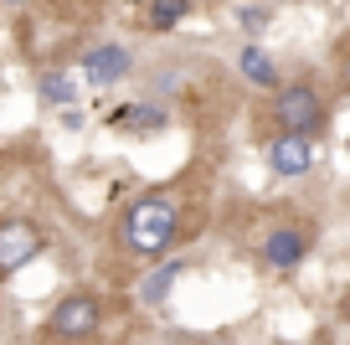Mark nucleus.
Segmentation results:
<instances>
[{
  "label": "nucleus",
  "mask_w": 350,
  "mask_h": 345,
  "mask_svg": "<svg viewBox=\"0 0 350 345\" xmlns=\"http://www.w3.org/2000/svg\"><path fill=\"white\" fill-rule=\"evenodd\" d=\"M180 268H186V263H160V268L139 283V299H144V304H165V294H170L175 279H180Z\"/></svg>",
  "instance_id": "nucleus-11"
},
{
  "label": "nucleus",
  "mask_w": 350,
  "mask_h": 345,
  "mask_svg": "<svg viewBox=\"0 0 350 345\" xmlns=\"http://www.w3.org/2000/svg\"><path fill=\"white\" fill-rule=\"evenodd\" d=\"M129 47H119V42H109V47H93V52L83 57V77L93 88H109V83H119V77H129Z\"/></svg>",
  "instance_id": "nucleus-6"
},
{
  "label": "nucleus",
  "mask_w": 350,
  "mask_h": 345,
  "mask_svg": "<svg viewBox=\"0 0 350 345\" xmlns=\"http://www.w3.org/2000/svg\"><path fill=\"white\" fill-rule=\"evenodd\" d=\"M124 5H139V0H124Z\"/></svg>",
  "instance_id": "nucleus-16"
},
{
  "label": "nucleus",
  "mask_w": 350,
  "mask_h": 345,
  "mask_svg": "<svg viewBox=\"0 0 350 345\" xmlns=\"http://www.w3.org/2000/svg\"><path fill=\"white\" fill-rule=\"evenodd\" d=\"M175 232H180V212H175V196H139V201L129 206V216H124V248L129 253H144V258H154V253H165L175 242Z\"/></svg>",
  "instance_id": "nucleus-1"
},
{
  "label": "nucleus",
  "mask_w": 350,
  "mask_h": 345,
  "mask_svg": "<svg viewBox=\"0 0 350 345\" xmlns=\"http://www.w3.org/2000/svg\"><path fill=\"white\" fill-rule=\"evenodd\" d=\"M237 73L247 77V83H258V88H278V62L262 47H242L237 52Z\"/></svg>",
  "instance_id": "nucleus-8"
},
{
  "label": "nucleus",
  "mask_w": 350,
  "mask_h": 345,
  "mask_svg": "<svg viewBox=\"0 0 350 345\" xmlns=\"http://www.w3.org/2000/svg\"><path fill=\"white\" fill-rule=\"evenodd\" d=\"M309 248H314V232H309L304 222H284L262 238V263L273 273H294L299 263L309 258Z\"/></svg>",
  "instance_id": "nucleus-3"
},
{
  "label": "nucleus",
  "mask_w": 350,
  "mask_h": 345,
  "mask_svg": "<svg viewBox=\"0 0 350 345\" xmlns=\"http://www.w3.org/2000/svg\"><path fill=\"white\" fill-rule=\"evenodd\" d=\"M345 150H350V140H345Z\"/></svg>",
  "instance_id": "nucleus-17"
},
{
  "label": "nucleus",
  "mask_w": 350,
  "mask_h": 345,
  "mask_svg": "<svg viewBox=\"0 0 350 345\" xmlns=\"http://www.w3.org/2000/svg\"><path fill=\"white\" fill-rule=\"evenodd\" d=\"M109 124H124V129H160L165 124V108L154 103H134V108H113Z\"/></svg>",
  "instance_id": "nucleus-12"
},
{
  "label": "nucleus",
  "mask_w": 350,
  "mask_h": 345,
  "mask_svg": "<svg viewBox=\"0 0 350 345\" xmlns=\"http://www.w3.org/2000/svg\"><path fill=\"white\" fill-rule=\"evenodd\" d=\"M103 320V304L93 299V294H72V299H62L52 309V320H46V330L62 335V340H83V335H93Z\"/></svg>",
  "instance_id": "nucleus-5"
},
{
  "label": "nucleus",
  "mask_w": 350,
  "mask_h": 345,
  "mask_svg": "<svg viewBox=\"0 0 350 345\" xmlns=\"http://www.w3.org/2000/svg\"><path fill=\"white\" fill-rule=\"evenodd\" d=\"M5 5H26V0H5Z\"/></svg>",
  "instance_id": "nucleus-15"
},
{
  "label": "nucleus",
  "mask_w": 350,
  "mask_h": 345,
  "mask_svg": "<svg viewBox=\"0 0 350 345\" xmlns=\"http://www.w3.org/2000/svg\"><path fill=\"white\" fill-rule=\"evenodd\" d=\"M268 21H273V16H268V5H242V11H237V26H242L247 36H262V31H268Z\"/></svg>",
  "instance_id": "nucleus-13"
},
{
  "label": "nucleus",
  "mask_w": 350,
  "mask_h": 345,
  "mask_svg": "<svg viewBox=\"0 0 350 345\" xmlns=\"http://www.w3.org/2000/svg\"><path fill=\"white\" fill-rule=\"evenodd\" d=\"M268 165H273V175H304L314 165V144L304 134H278L268 144Z\"/></svg>",
  "instance_id": "nucleus-7"
},
{
  "label": "nucleus",
  "mask_w": 350,
  "mask_h": 345,
  "mask_svg": "<svg viewBox=\"0 0 350 345\" xmlns=\"http://www.w3.org/2000/svg\"><path fill=\"white\" fill-rule=\"evenodd\" d=\"M186 11H191V0H150L144 5V16H150V31H175V26L186 21Z\"/></svg>",
  "instance_id": "nucleus-10"
},
{
  "label": "nucleus",
  "mask_w": 350,
  "mask_h": 345,
  "mask_svg": "<svg viewBox=\"0 0 350 345\" xmlns=\"http://www.w3.org/2000/svg\"><path fill=\"white\" fill-rule=\"evenodd\" d=\"M273 119L284 134H319L325 129V103H319V93L309 83H288L278 88V103H273Z\"/></svg>",
  "instance_id": "nucleus-2"
},
{
  "label": "nucleus",
  "mask_w": 350,
  "mask_h": 345,
  "mask_svg": "<svg viewBox=\"0 0 350 345\" xmlns=\"http://www.w3.org/2000/svg\"><path fill=\"white\" fill-rule=\"evenodd\" d=\"M36 93H42V103H52V108L77 103V83H72V73H57V67H46V73L36 77Z\"/></svg>",
  "instance_id": "nucleus-9"
},
{
  "label": "nucleus",
  "mask_w": 350,
  "mask_h": 345,
  "mask_svg": "<svg viewBox=\"0 0 350 345\" xmlns=\"http://www.w3.org/2000/svg\"><path fill=\"white\" fill-rule=\"evenodd\" d=\"M36 253H42V227L36 222H21V216L0 222V279L21 273Z\"/></svg>",
  "instance_id": "nucleus-4"
},
{
  "label": "nucleus",
  "mask_w": 350,
  "mask_h": 345,
  "mask_svg": "<svg viewBox=\"0 0 350 345\" xmlns=\"http://www.w3.org/2000/svg\"><path fill=\"white\" fill-rule=\"evenodd\" d=\"M340 320L350 324V289H345V299H340Z\"/></svg>",
  "instance_id": "nucleus-14"
}]
</instances>
